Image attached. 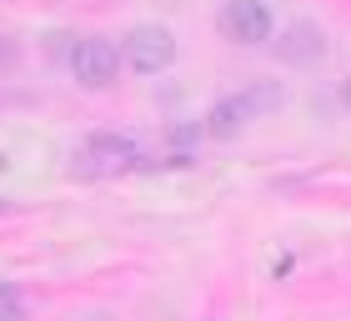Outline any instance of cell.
<instances>
[{
    "label": "cell",
    "instance_id": "8992f818",
    "mask_svg": "<svg viewBox=\"0 0 351 321\" xmlns=\"http://www.w3.org/2000/svg\"><path fill=\"white\" fill-rule=\"evenodd\" d=\"M276 56L281 60H291V66H311V60H322L326 56V30L316 25V21H296V25H286V36L276 45Z\"/></svg>",
    "mask_w": 351,
    "mask_h": 321
},
{
    "label": "cell",
    "instance_id": "ba28073f",
    "mask_svg": "<svg viewBox=\"0 0 351 321\" xmlns=\"http://www.w3.org/2000/svg\"><path fill=\"white\" fill-rule=\"evenodd\" d=\"M15 211V201H5V196H0V216H10Z\"/></svg>",
    "mask_w": 351,
    "mask_h": 321
},
{
    "label": "cell",
    "instance_id": "277c9868",
    "mask_svg": "<svg viewBox=\"0 0 351 321\" xmlns=\"http://www.w3.org/2000/svg\"><path fill=\"white\" fill-rule=\"evenodd\" d=\"M121 60L136 75H161L171 60H176V36H171L166 25H156V21L151 25H136L131 36H125V56Z\"/></svg>",
    "mask_w": 351,
    "mask_h": 321
},
{
    "label": "cell",
    "instance_id": "7a4b0ae2",
    "mask_svg": "<svg viewBox=\"0 0 351 321\" xmlns=\"http://www.w3.org/2000/svg\"><path fill=\"white\" fill-rule=\"evenodd\" d=\"M141 160V146L131 136H116V131H95L81 141L75 151V171L81 176H116V171H131Z\"/></svg>",
    "mask_w": 351,
    "mask_h": 321
},
{
    "label": "cell",
    "instance_id": "9c48e42d",
    "mask_svg": "<svg viewBox=\"0 0 351 321\" xmlns=\"http://www.w3.org/2000/svg\"><path fill=\"white\" fill-rule=\"evenodd\" d=\"M341 101H346V106H351V80H346V91H341Z\"/></svg>",
    "mask_w": 351,
    "mask_h": 321
},
{
    "label": "cell",
    "instance_id": "52a82bcc",
    "mask_svg": "<svg viewBox=\"0 0 351 321\" xmlns=\"http://www.w3.org/2000/svg\"><path fill=\"white\" fill-rule=\"evenodd\" d=\"M0 321H25V311H21V301H0Z\"/></svg>",
    "mask_w": 351,
    "mask_h": 321
},
{
    "label": "cell",
    "instance_id": "6da1fadb",
    "mask_svg": "<svg viewBox=\"0 0 351 321\" xmlns=\"http://www.w3.org/2000/svg\"><path fill=\"white\" fill-rule=\"evenodd\" d=\"M281 101H286V91L271 86V80H261V86H246V91H236V95H226V101L211 106V116H206V131H211V136H236V131H246L251 121L276 116Z\"/></svg>",
    "mask_w": 351,
    "mask_h": 321
},
{
    "label": "cell",
    "instance_id": "5b68a950",
    "mask_svg": "<svg viewBox=\"0 0 351 321\" xmlns=\"http://www.w3.org/2000/svg\"><path fill=\"white\" fill-rule=\"evenodd\" d=\"M221 30H226V40H236V45H261V40H271L276 21H271L266 0H226V5H221Z\"/></svg>",
    "mask_w": 351,
    "mask_h": 321
},
{
    "label": "cell",
    "instance_id": "3957f363",
    "mask_svg": "<svg viewBox=\"0 0 351 321\" xmlns=\"http://www.w3.org/2000/svg\"><path fill=\"white\" fill-rule=\"evenodd\" d=\"M71 71H75V80H81L86 91L116 86V75H121V45L106 40V36H81L71 45Z\"/></svg>",
    "mask_w": 351,
    "mask_h": 321
}]
</instances>
